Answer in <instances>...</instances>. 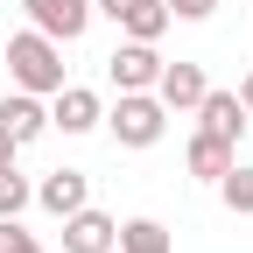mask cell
Listing matches in <instances>:
<instances>
[{
  "label": "cell",
  "instance_id": "12",
  "mask_svg": "<svg viewBox=\"0 0 253 253\" xmlns=\"http://www.w3.org/2000/svg\"><path fill=\"white\" fill-rule=\"evenodd\" d=\"M183 162H190V176H204V183H218L232 169V141H218V134H190V148H183Z\"/></svg>",
  "mask_w": 253,
  "mask_h": 253
},
{
  "label": "cell",
  "instance_id": "6",
  "mask_svg": "<svg viewBox=\"0 0 253 253\" xmlns=\"http://www.w3.org/2000/svg\"><path fill=\"white\" fill-rule=\"evenodd\" d=\"M204 91H211V78H204V63H183V56L169 63V56H162V71H155V99H162L169 113H190V106L204 99Z\"/></svg>",
  "mask_w": 253,
  "mask_h": 253
},
{
  "label": "cell",
  "instance_id": "9",
  "mask_svg": "<svg viewBox=\"0 0 253 253\" xmlns=\"http://www.w3.org/2000/svg\"><path fill=\"white\" fill-rule=\"evenodd\" d=\"M49 126H63V134H91V126L106 120V106H99V91H84V84H63V91H49Z\"/></svg>",
  "mask_w": 253,
  "mask_h": 253
},
{
  "label": "cell",
  "instance_id": "5",
  "mask_svg": "<svg viewBox=\"0 0 253 253\" xmlns=\"http://www.w3.org/2000/svg\"><path fill=\"white\" fill-rule=\"evenodd\" d=\"M155 71H162L155 42H134V36H126V42L106 56V78H113V91H155Z\"/></svg>",
  "mask_w": 253,
  "mask_h": 253
},
{
  "label": "cell",
  "instance_id": "3",
  "mask_svg": "<svg viewBox=\"0 0 253 253\" xmlns=\"http://www.w3.org/2000/svg\"><path fill=\"white\" fill-rule=\"evenodd\" d=\"M28 28H42L49 42H78L91 28V0H21Z\"/></svg>",
  "mask_w": 253,
  "mask_h": 253
},
{
  "label": "cell",
  "instance_id": "7",
  "mask_svg": "<svg viewBox=\"0 0 253 253\" xmlns=\"http://www.w3.org/2000/svg\"><path fill=\"white\" fill-rule=\"evenodd\" d=\"M190 113H197V134H218V141H232V148H239V134L253 126L246 106H239V91H204Z\"/></svg>",
  "mask_w": 253,
  "mask_h": 253
},
{
  "label": "cell",
  "instance_id": "19",
  "mask_svg": "<svg viewBox=\"0 0 253 253\" xmlns=\"http://www.w3.org/2000/svg\"><path fill=\"white\" fill-rule=\"evenodd\" d=\"M239 106H246V120H253V71H246V84H239Z\"/></svg>",
  "mask_w": 253,
  "mask_h": 253
},
{
  "label": "cell",
  "instance_id": "10",
  "mask_svg": "<svg viewBox=\"0 0 253 253\" xmlns=\"http://www.w3.org/2000/svg\"><path fill=\"white\" fill-rule=\"evenodd\" d=\"M36 204L56 211V218H71L78 204H91V176H84V169H49V176L36 183Z\"/></svg>",
  "mask_w": 253,
  "mask_h": 253
},
{
  "label": "cell",
  "instance_id": "2",
  "mask_svg": "<svg viewBox=\"0 0 253 253\" xmlns=\"http://www.w3.org/2000/svg\"><path fill=\"white\" fill-rule=\"evenodd\" d=\"M99 126H113L120 148H155V141L169 134V106L155 99V91H120V106H113Z\"/></svg>",
  "mask_w": 253,
  "mask_h": 253
},
{
  "label": "cell",
  "instance_id": "14",
  "mask_svg": "<svg viewBox=\"0 0 253 253\" xmlns=\"http://www.w3.org/2000/svg\"><path fill=\"white\" fill-rule=\"evenodd\" d=\"M28 204H36V190H28V176L7 162V169H0V218H21Z\"/></svg>",
  "mask_w": 253,
  "mask_h": 253
},
{
  "label": "cell",
  "instance_id": "18",
  "mask_svg": "<svg viewBox=\"0 0 253 253\" xmlns=\"http://www.w3.org/2000/svg\"><path fill=\"white\" fill-rule=\"evenodd\" d=\"M14 155H21V141L7 134V126H0V169H7V162H14Z\"/></svg>",
  "mask_w": 253,
  "mask_h": 253
},
{
  "label": "cell",
  "instance_id": "4",
  "mask_svg": "<svg viewBox=\"0 0 253 253\" xmlns=\"http://www.w3.org/2000/svg\"><path fill=\"white\" fill-rule=\"evenodd\" d=\"M91 14H106L134 42H162V28H169V7H162V0H91Z\"/></svg>",
  "mask_w": 253,
  "mask_h": 253
},
{
  "label": "cell",
  "instance_id": "16",
  "mask_svg": "<svg viewBox=\"0 0 253 253\" xmlns=\"http://www.w3.org/2000/svg\"><path fill=\"white\" fill-rule=\"evenodd\" d=\"M0 253H42V239L21 232V218H0Z\"/></svg>",
  "mask_w": 253,
  "mask_h": 253
},
{
  "label": "cell",
  "instance_id": "13",
  "mask_svg": "<svg viewBox=\"0 0 253 253\" xmlns=\"http://www.w3.org/2000/svg\"><path fill=\"white\" fill-rule=\"evenodd\" d=\"M113 253H176V239H169L162 218H126L120 239H113Z\"/></svg>",
  "mask_w": 253,
  "mask_h": 253
},
{
  "label": "cell",
  "instance_id": "11",
  "mask_svg": "<svg viewBox=\"0 0 253 253\" xmlns=\"http://www.w3.org/2000/svg\"><path fill=\"white\" fill-rule=\"evenodd\" d=\"M0 126H7V134L28 148L36 134H49V106L36 99V91H7V99H0Z\"/></svg>",
  "mask_w": 253,
  "mask_h": 253
},
{
  "label": "cell",
  "instance_id": "15",
  "mask_svg": "<svg viewBox=\"0 0 253 253\" xmlns=\"http://www.w3.org/2000/svg\"><path fill=\"white\" fill-rule=\"evenodd\" d=\"M218 190H225V211H239V218H253V169H225V176H218Z\"/></svg>",
  "mask_w": 253,
  "mask_h": 253
},
{
  "label": "cell",
  "instance_id": "17",
  "mask_svg": "<svg viewBox=\"0 0 253 253\" xmlns=\"http://www.w3.org/2000/svg\"><path fill=\"white\" fill-rule=\"evenodd\" d=\"M162 7H169V21H211L218 0H162Z\"/></svg>",
  "mask_w": 253,
  "mask_h": 253
},
{
  "label": "cell",
  "instance_id": "8",
  "mask_svg": "<svg viewBox=\"0 0 253 253\" xmlns=\"http://www.w3.org/2000/svg\"><path fill=\"white\" fill-rule=\"evenodd\" d=\"M113 239H120V218L91 211V204H78L63 218V253H113Z\"/></svg>",
  "mask_w": 253,
  "mask_h": 253
},
{
  "label": "cell",
  "instance_id": "1",
  "mask_svg": "<svg viewBox=\"0 0 253 253\" xmlns=\"http://www.w3.org/2000/svg\"><path fill=\"white\" fill-rule=\"evenodd\" d=\"M7 71H14V91L49 99V91H63V42H49L42 28H21V36H7Z\"/></svg>",
  "mask_w": 253,
  "mask_h": 253
}]
</instances>
